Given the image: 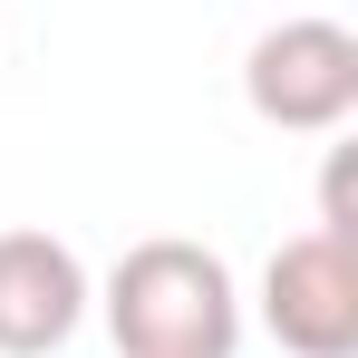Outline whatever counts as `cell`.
Wrapping results in <instances>:
<instances>
[{
	"label": "cell",
	"mask_w": 358,
	"mask_h": 358,
	"mask_svg": "<svg viewBox=\"0 0 358 358\" xmlns=\"http://www.w3.org/2000/svg\"><path fill=\"white\" fill-rule=\"evenodd\" d=\"M107 329H117V358H233L242 349V291L233 262L203 252L184 233L136 242L117 271H107Z\"/></svg>",
	"instance_id": "1"
},
{
	"label": "cell",
	"mask_w": 358,
	"mask_h": 358,
	"mask_svg": "<svg viewBox=\"0 0 358 358\" xmlns=\"http://www.w3.org/2000/svg\"><path fill=\"white\" fill-rule=\"evenodd\" d=\"M242 107L281 136H339L358 117V39L339 20H271L242 49Z\"/></svg>",
	"instance_id": "2"
},
{
	"label": "cell",
	"mask_w": 358,
	"mask_h": 358,
	"mask_svg": "<svg viewBox=\"0 0 358 358\" xmlns=\"http://www.w3.org/2000/svg\"><path fill=\"white\" fill-rule=\"evenodd\" d=\"M262 329L291 358H358V242L300 233L262 262Z\"/></svg>",
	"instance_id": "3"
},
{
	"label": "cell",
	"mask_w": 358,
	"mask_h": 358,
	"mask_svg": "<svg viewBox=\"0 0 358 358\" xmlns=\"http://www.w3.org/2000/svg\"><path fill=\"white\" fill-rule=\"evenodd\" d=\"M87 262L68 252L59 233H0V358H49L78 339V320H87Z\"/></svg>",
	"instance_id": "4"
}]
</instances>
